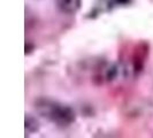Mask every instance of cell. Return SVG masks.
<instances>
[{
    "mask_svg": "<svg viewBox=\"0 0 153 138\" xmlns=\"http://www.w3.org/2000/svg\"><path fill=\"white\" fill-rule=\"evenodd\" d=\"M35 109L42 117L62 128L71 125L77 117L75 111L70 106L45 97L35 101Z\"/></svg>",
    "mask_w": 153,
    "mask_h": 138,
    "instance_id": "6da1fadb",
    "label": "cell"
},
{
    "mask_svg": "<svg viewBox=\"0 0 153 138\" xmlns=\"http://www.w3.org/2000/svg\"><path fill=\"white\" fill-rule=\"evenodd\" d=\"M132 2H134V0H101L99 5H97L93 8L91 13H89L90 15L88 16L89 17H96L97 15H99L104 12H111L114 8L130 6Z\"/></svg>",
    "mask_w": 153,
    "mask_h": 138,
    "instance_id": "7a4b0ae2",
    "label": "cell"
},
{
    "mask_svg": "<svg viewBox=\"0 0 153 138\" xmlns=\"http://www.w3.org/2000/svg\"><path fill=\"white\" fill-rule=\"evenodd\" d=\"M149 55V45L145 43H140L136 46V50H135V53L132 56V71L135 74V76L139 75V73L143 70L144 68V63L146 61V58Z\"/></svg>",
    "mask_w": 153,
    "mask_h": 138,
    "instance_id": "3957f363",
    "label": "cell"
},
{
    "mask_svg": "<svg viewBox=\"0 0 153 138\" xmlns=\"http://www.w3.org/2000/svg\"><path fill=\"white\" fill-rule=\"evenodd\" d=\"M56 6L63 14H76L82 6V0H56Z\"/></svg>",
    "mask_w": 153,
    "mask_h": 138,
    "instance_id": "277c9868",
    "label": "cell"
},
{
    "mask_svg": "<svg viewBox=\"0 0 153 138\" xmlns=\"http://www.w3.org/2000/svg\"><path fill=\"white\" fill-rule=\"evenodd\" d=\"M40 125H39L38 120L36 117H33L30 114H25L24 117V131L27 135H32L36 134L39 130Z\"/></svg>",
    "mask_w": 153,
    "mask_h": 138,
    "instance_id": "5b68a950",
    "label": "cell"
},
{
    "mask_svg": "<svg viewBox=\"0 0 153 138\" xmlns=\"http://www.w3.org/2000/svg\"><path fill=\"white\" fill-rule=\"evenodd\" d=\"M31 50H33V47L31 48V46H30V43H25V55H28L29 53H31Z\"/></svg>",
    "mask_w": 153,
    "mask_h": 138,
    "instance_id": "8992f818",
    "label": "cell"
}]
</instances>
